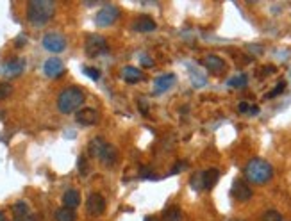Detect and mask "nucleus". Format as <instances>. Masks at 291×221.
Instances as JSON below:
<instances>
[{"label":"nucleus","instance_id":"1a4fd4ad","mask_svg":"<svg viewBox=\"0 0 291 221\" xmlns=\"http://www.w3.org/2000/svg\"><path fill=\"white\" fill-rule=\"evenodd\" d=\"M43 73L49 79H57L64 73V64L59 57H50V59L45 61L43 64Z\"/></svg>","mask_w":291,"mask_h":221},{"label":"nucleus","instance_id":"a211bd4d","mask_svg":"<svg viewBox=\"0 0 291 221\" xmlns=\"http://www.w3.org/2000/svg\"><path fill=\"white\" fill-rule=\"evenodd\" d=\"M155 21L152 20L150 16H147V14H143V16H140L136 20V23H134V29H136L138 32H152L155 31Z\"/></svg>","mask_w":291,"mask_h":221},{"label":"nucleus","instance_id":"4468645a","mask_svg":"<svg viewBox=\"0 0 291 221\" xmlns=\"http://www.w3.org/2000/svg\"><path fill=\"white\" fill-rule=\"evenodd\" d=\"M122 77L125 82H129V84H136V82H141L143 81V71L140 70V68L136 66H123L122 70Z\"/></svg>","mask_w":291,"mask_h":221},{"label":"nucleus","instance_id":"423d86ee","mask_svg":"<svg viewBox=\"0 0 291 221\" xmlns=\"http://www.w3.org/2000/svg\"><path fill=\"white\" fill-rule=\"evenodd\" d=\"M120 18V9L116 6H104L100 11L95 14V23L97 27H109Z\"/></svg>","mask_w":291,"mask_h":221},{"label":"nucleus","instance_id":"5701e85b","mask_svg":"<svg viewBox=\"0 0 291 221\" xmlns=\"http://www.w3.org/2000/svg\"><path fill=\"white\" fill-rule=\"evenodd\" d=\"M247 81H249V79H247V75L241 73V75H238V77L231 79L227 84L231 86V88H243V86H247Z\"/></svg>","mask_w":291,"mask_h":221},{"label":"nucleus","instance_id":"c756f323","mask_svg":"<svg viewBox=\"0 0 291 221\" xmlns=\"http://www.w3.org/2000/svg\"><path fill=\"white\" fill-rule=\"evenodd\" d=\"M25 41H27V38H25L24 34H20V36H18V38H16V46H18V48H21V46H25Z\"/></svg>","mask_w":291,"mask_h":221},{"label":"nucleus","instance_id":"f3484780","mask_svg":"<svg viewBox=\"0 0 291 221\" xmlns=\"http://www.w3.org/2000/svg\"><path fill=\"white\" fill-rule=\"evenodd\" d=\"M175 84V75L173 73H166V75H161V77L155 79L154 82V88H155V93H165L168 91L172 86Z\"/></svg>","mask_w":291,"mask_h":221},{"label":"nucleus","instance_id":"6e6552de","mask_svg":"<svg viewBox=\"0 0 291 221\" xmlns=\"http://www.w3.org/2000/svg\"><path fill=\"white\" fill-rule=\"evenodd\" d=\"M231 194H232L234 200L243 202V204H245V202H249L250 198H252V187H250L243 179H236L234 182H232Z\"/></svg>","mask_w":291,"mask_h":221},{"label":"nucleus","instance_id":"2eb2a0df","mask_svg":"<svg viewBox=\"0 0 291 221\" xmlns=\"http://www.w3.org/2000/svg\"><path fill=\"white\" fill-rule=\"evenodd\" d=\"M220 180V169L216 168H209L206 171H202V182H204V189L211 191Z\"/></svg>","mask_w":291,"mask_h":221},{"label":"nucleus","instance_id":"7c9ffc66","mask_svg":"<svg viewBox=\"0 0 291 221\" xmlns=\"http://www.w3.org/2000/svg\"><path fill=\"white\" fill-rule=\"evenodd\" d=\"M141 64H143V66H147V68H150V66H154V61H150V57H148V56H143Z\"/></svg>","mask_w":291,"mask_h":221},{"label":"nucleus","instance_id":"0eeeda50","mask_svg":"<svg viewBox=\"0 0 291 221\" xmlns=\"http://www.w3.org/2000/svg\"><path fill=\"white\" fill-rule=\"evenodd\" d=\"M107 50V41L104 36L100 34H89L86 38V54L89 57H97L100 54H104Z\"/></svg>","mask_w":291,"mask_h":221},{"label":"nucleus","instance_id":"ddd939ff","mask_svg":"<svg viewBox=\"0 0 291 221\" xmlns=\"http://www.w3.org/2000/svg\"><path fill=\"white\" fill-rule=\"evenodd\" d=\"M107 146H109V143L104 139V137H95V139L89 141L88 152H89V155H92V157H95V159L100 161V157L104 155V152H105V148H107Z\"/></svg>","mask_w":291,"mask_h":221},{"label":"nucleus","instance_id":"2f4dec72","mask_svg":"<svg viewBox=\"0 0 291 221\" xmlns=\"http://www.w3.org/2000/svg\"><path fill=\"white\" fill-rule=\"evenodd\" d=\"M141 177L148 179V177H150V168H143V173H141Z\"/></svg>","mask_w":291,"mask_h":221},{"label":"nucleus","instance_id":"cd10ccee","mask_svg":"<svg viewBox=\"0 0 291 221\" xmlns=\"http://www.w3.org/2000/svg\"><path fill=\"white\" fill-rule=\"evenodd\" d=\"M284 88H286V82H284V81H282V82H279V84L275 86V89H274V91H270V93H268V95H266V99H274V96L281 95V93L284 91Z\"/></svg>","mask_w":291,"mask_h":221},{"label":"nucleus","instance_id":"9d476101","mask_svg":"<svg viewBox=\"0 0 291 221\" xmlns=\"http://www.w3.org/2000/svg\"><path fill=\"white\" fill-rule=\"evenodd\" d=\"M86 209L92 216H100L105 211V198L100 193H92L86 202Z\"/></svg>","mask_w":291,"mask_h":221},{"label":"nucleus","instance_id":"b1692460","mask_svg":"<svg viewBox=\"0 0 291 221\" xmlns=\"http://www.w3.org/2000/svg\"><path fill=\"white\" fill-rule=\"evenodd\" d=\"M263 221H282V214L275 209H270L263 214Z\"/></svg>","mask_w":291,"mask_h":221},{"label":"nucleus","instance_id":"4be33fe9","mask_svg":"<svg viewBox=\"0 0 291 221\" xmlns=\"http://www.w3.org/2000/svg\"><path fill=\"white\" fill-rule=\"evenodd\" d=\"M165 221H183V211L175 205H172L165 211Z\"/></svg>","mask_w":291,"mask_h":221},{"label":"nucleus","instance_id":"f03ea898","mask_svg":"<svg viewBox=\"0 0 291 221\" xmlns=\"http://www.w3.org/2000/svg\"><path fill=\"white\" fill-rule=\"evenodd\" d=\"M245 179L249 180V182L252 184H266L272 180V177H274V168H272V164L268 161H264V159H250L249 162H247L245 166Z\"/></svg>","mask_w":291,"mask_h":221},{"label":"nucleus","instance_id":"7ed1b4c3","mask_svg":"<svg viewBox=\"0 0 291 221\" xmlns=\"http://www.w3.org/2000/svg\"><path fill=\"white\" fill-rule=\"evenodd\" d=\"M84 102V91L77 86H70V88L63 89L57 96V109L63 114H72V112L79 111Z\"/></svg>","mask_w":291,"mask_h":221},{"label":"nucleus","instance_id":"dca6fc26","mask_svg":"<svg viewBox=\"0 0 291 221\" xmlns=\"http://www.w3.org/2000/svg\"><path fill=\"white\" fill-rule=\"evenodd\" d=\"M13 214H14V221H36L25 202H18V204L13 205Z\"/></svg>","mask_w":291,"mask_h":221},{"label":"nucleus","instance_id":"aec40b11","mask_svg":"<svg viewBox=\"0 0 291 221\" xmlns=\"http://www.w3.org/2000/svg\"><path fill=\"white\" fill-rule=\"evenodd\" d=\"M116 161H118V152H116V148L113 146V144H109V146L105 148L104 155L100 157V162L104 166H115Z\"/></svg>","mask_w":291,"mask_h":221},{"label":"nucleus","instance_id":"473e14b6","mask_svg":"<svg viewBox=\"0 0 291 221\" xmlns=\"http://www.w3.org/2000/svg\"><path fill=\"white\" fill-rule=\"evenodd\" d=\"M145 221H158V218H154V216H147Z\"/></svg>","mask_w":291,"mask_h":221},{"label":"nucleus","instance_id":"20e7f679","mask_svg":"<svg viewBox=\"0 0 291 221\" xmlns=\"http://www.w3.org/2000/svg\"><path fill=\"white\" fill-rule=\"evenodd\" d=\"M25 70V59L21 57H11V59L4 61L0 64V73L7 79H14V77H20Z\"/></svg>","mask_w":291,"mask_h":221},{"label":"nucleus","instance_id":"72a5a7b5","mask_svg":"<svg viewBox=\"0 0 291 221\" xmlns=\"http://www.w3.org/2000/svg\"><path fill=\"white\" fill-rule=\"evenodd\" d=\"M0 221H7L6 216H4V212H0Z\"/></svg>","mask_w":291,"mask_h":221},{"label":"nucleus","instance_id":"c85d7f7f","mask_svg":"<svg viewBox=\"0 0 291 221\" xmlns=\"http://www.w3.org/2000/svg\"><path fill=\"white\" fill-rule=\"evenodd\" d=\"M84 73L88 75L89 79H93V81H98V79H100V71H98L97 68H92V66H84Z\"/></svg>","mask_w":291,"mask_h":221},{"label":"nucleus","instance_id":"f704fd0d","mask_svg":"<svg viewBox=\"0 0 291 221\" xmlns=\"http://www.w3.org/2000/svg\"><path fill=\"white\" fill-rule=\"evenodd\" d=\"M236 221H243V219H236Z\"/></svg>","mask_w":291,"mask_h":221},{"label":"nucleus","instance_id":"9b49d317","mask_svg":"<svg viewBox=\"0 0 291 221\" xmlns=\"http://www.w3.org/2000/svg\"><path fill=\"white\" fill-rule=\"evenodd\" d=\"M75 121L82 127H92L98 121V112L95 109H92V107H82L75 114Z\"/></svg>","mask_w":291,"mask_h":221},{"label":"nucleus","instance_id":"f8f14e48","mask_svg":"<svg viewBox=\"0 0 291 221\" xmlns=\"http://www.w3.org/2000/svg\"><path fill=\"white\" fill-rule=\"evenodd\" d=\"M204 66L211 71V73H221L225 70V61L220 56H206L204 57Z\"/></svg>","mask_w":291,"mask_h":221},{"label":"nucleus","instance_id":"a878e982","mask_svg":"<svg viewBox=\"0 0 291 221\" xmlns=\"http://www.w3.org/2000/svg\"><path fill=\"white\" fill-rule=\"evenodd\" d=\"M11 93H13V86H11L9 82L0 81V100L7 99V96H9Z\"/></svg>","mask_w":291,"mask_h":221},{"label":"nucleus","instance_id":"f257e3e1","mask_svg":"<svg viewBox=\"0 0 291 221\" xmlns=\"http://www.w3.org/2000/svg\"><path fill=\"white\" fill-rule=\"evenodd\" d=\"M56 14V4L50 0H32L27 6V20L36 27L49 23Z\"/></svg>","mask_w":291,"mask_h":221},{"label":"nucleus","instance_id":"bb28decb","mask_svg":"<svg viewBox=\"0 0 291 221\" xmlns=\"http://www.w3.org/2000/svg\"><path fill=\"white\" fill-rule=\"evenodd\" d=\"M77 166H79V171H81V175H88V171H89V164H88V159L86 157H79V162H77Z\"/></svg>","mask_w":291,"mask_h":221},{"label":"nucleus","instance_id":"6ab92c4d","mask_svg":"<svg viewBox=\"0 0 291 221\" xmlns=\"http://www.w3.org/2000/svg\"><path fill=\"white\" fill-rule=\"evenodd\" d=\"M63 202H64V207L74 211V209L81 204V194H79V191H75V189H68L66 193L63 194Z\"/></svg>","mask_w":291,"mask_h":221},{"label":"nucleus","instance_id":"412c9836","mask_svg":"<svg viewBox=\"0 0 291 221\" xmlns=\"http://www.w3.org/2000/svg\"><path fill=\"white\" fill-rule=\"evenodd\" d=\"M75 212L68 207H61L56 211V221H75Z\"/></svg>","mask_w":291,"mask_h":221},{"label":"nucleus","instance_id":"39448f33","mask_svg":"<svg viewBox=\"0 0 291 221\" xmlns=\"http://www.w3.org/2000/svg\"><path fill=\"white\" fill-rule=\"evenodd\" d=\"M41 45H43V48L49 50V52L59 54L66 48V38H64L61 32H49V34L43 36Z\"/></svg>","mask_w":291,"mask_h":221},{"label":"nucleus","instance_id":"393cba45","mask_svg":"<svg viewBox=\"0 0 291 221\" xmlns=\"http://www.w3.org/2000/svg\"><path fill=\"white\" fill-rule=\"evenodd\" d=\"M190 184H191V187H193L195 191H202V189H204V182H202V173H195V175L191 177Z\"/></svg>","mask_w":291,"mask_h":221}]
</instances>
